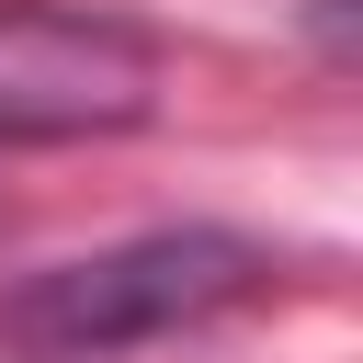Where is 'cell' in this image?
<instances>
[{
	"instance_id": "1",
	"label": "cell",
	"mask_w": 363,
	"mask_h": 363,
	"mask_svg": "<svg viewBox=\"0 0 363 363\" xmlns=\"http://www.w3.org/2000/svg\"><path fill=\"white\" fill-rule=\"evenodd\" d=\"M272 272L284 261L238 227H147V238H113V250H79V261L11 284L0 295V352L11 363H113V352L216 329L227 306L272 295Z\"/></svg>"
},
{
	"instance_id": "2",
	"label": "cell",
	"mask_w": 363,
	"mask_h": 363,
	"mask_svg": "<svg viewBox=\"0 0 363 363\" xmlns=\"http://www.w3.org/2000/svg\"><path fill=\"white\" fill-rule=\"evenodd\" d=\"M159 113V34L91 0H0V136L68 147Z\"/></svg>"
}]
</instances>
